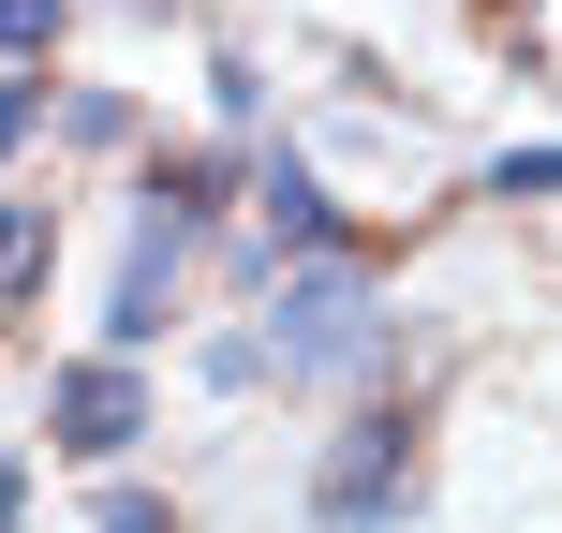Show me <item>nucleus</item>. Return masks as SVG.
<instances>
[{
    "label": "nucleus",
    "mask_w": 562,
    "mask_h": 533,
    "mask_svg": "<svg viewBox=\"0 0 562 533\" xmlns=\"http://www.w3.org/2000/svg\"><path fill=\"white\" fill-rule=\"evenodd\" d=\"M370 267L356 253H281V311H267V370H296V386H340V370L370 356Z\"/></svg>",
    "instance_id": "obj_1"
},
{
    "label": "nucleus",
    "mask_w": 562,
    "mask_h": 533,
    "mask_svg": "<svg viewBox=\"0 0 562 533\" xmlns=\"http://www.w3.org/2000/svg\"><path fill=\"white\" fill-rule=\"evenodd\" d=\"M415 519V415H356L311 475V533H400Z\"/></svg>",
    "instance_id": "obj_2"
},
{
    "label": "nucleus",
    "mask_w": 562,
    "mask_h": 533,
    "mask_svg": "<svg viewBox=\"0 0 562 533\" xmlns=\"http://www.w3.org/2000/svg\"><path fill=\"white\" fill-rule=\"evenodd\" d=\"M45 445L59 459H134L148 445V370L119 356V341L75 356V370H45Z\"/></svg>",
    "instance_id": "obj_3"
},
{
    "label": "nucleus",
    "mask_w": 562,
    "mask_h": 533,
    "mask_svg": "<svg viewBox=\"0 0 562 533\" xmlns=\"http://www.w3.org/2000/svg\"><path fill=\"white\" fill-rule=\"evenodd\" d=\"M178 267H193V237H178V223H134V267H119V297H104V341H119V356H134V341H164Z\"/></svg>",
    "instance_id": "obj_4"
},
{
    "label": "nucleus",
    "mask_w": 562,
    "mask_h": 533,
    "mask_svg": "<svg viewBox=\"0 0 562 533\" xmlns=\"http://www.w3.org/2000/svg\"><path fill=\"white\" fill-rule=\"evenodd\" d=\"M252 208H267V253H340V237H356V223L326 208V178L296 164V148H267V164H252Z\"/></svg>",
    "instance_id": "obj_5"
},
{
    "label": "nucleus",
    "mask_w": 562,
    "mask_h": 533,
    "mask_svg": "<svg viewBox=\"0 0 562 533\" xmlns=\"http://www.w3.org/2000/svg\"><path fill=\"white\" fill-rule=\"evenodd\" d=\"M237 178H252V164H223V148H164V164H148V223L207 237V223L237 208Z\"/></svg>",
    "instance_id": "obj_6"
},
{
    "label": "nucleus",
    "mask_w": 562,
    "mask_h": 533,
    "mask_svg": "<svg viewBox=\"0 0 562 533\" xmlns=\"http://www.w3.org/2000/svg\"><path fill=\"white\" fill-rule=\"evenodd\" d=\"M45 267H59L45 208H15V193H0V311H30V297H45Z\"/></svg>",
    "instance_id": "obj_7"
},
{
    "label": "nucleus",
    "mask_w": 562,
    "mask_h": 533,
    "mask_svg": "<svg viewBox=\"0 0 562 533\" xmlns=\"http://www.w3.org/2000/svg\"><path fill=\"white\" fill-rule=\"evenodd\" d=\"M59 119H75V148H134V89H59Z\"/></svg>",
    "instance_id": "obj_8"
},
{
    "label": "nucleus",
    "mask_w": 562,
    "mask_h": 533,
    "mask_svg": "<svg viewBox=\"0 0 562 533\" xmlns=\"http://www.w3.org/2000/svg\"><path fill=\"white\" fill-rule=\"evenodd\" d=\"M59 30H75V0H0V59H59Z\"/></svg>",
    "instance_id": "obj_9"
},
{
    "label": "nucleus",
    "mask_w": 562,
    "mask_h": 533,
    "mask_svg": "<svg viewBox=\"0 0 562 533\" xmlns=\"http://www.w3.org/2000/svg\"><path fill=\"white\" fill-rule=\"evenodd\" d=\"M45 104H59V89H45V75H30V59H15V75H0V164H15V148H30V134H45Z\"/></svg>",
    "instance_id": "obj_10"
},
{
    "label": "nucleus",
    "mask_w": 562,
    "mask_h": 533,
    "mask_svg": "<svg viewBox=\"0 0 562 533\" xmlns=\"http://www.w3.org/2000/svg\"><path fill=\"white\" fill-rule=\"evenodd\" d=\"M488 193H504V208L533 193V208H548V193H562V148H504V164H488Z\"/></svg>",
    "instance_id": "obj_11"
},
{
    "label": "nucleus",
    "mask_w": 562,
    "mask_h": 533,
    "mask_svg": "<svg viewBox=\"0 0 562 533\" xmlns=\"http://www.w3.org/2000/svg\"><path fill=\"white\" fill-rule=\"evenodd\" d=\"M207 386H267V326H223V341H207Z\"/></svg>",
    "instance_id": "obj_12"
},
{
    "label": "nucleus",
    "mask_w": 562,
    "mask_h": 533,
    "mask_svg": "<svg viewBox=\"0 0 562 533\" xmlns=\"http://www.w3.org/2000/svg\"><path fill=\"white\" fill-rule=\"evenodd\" d=\"M89 533H178V504H164V489H104V519H89Z\"/></svg>",
    "instance_id": "obj_13"
}]
</instances>
